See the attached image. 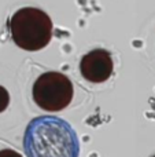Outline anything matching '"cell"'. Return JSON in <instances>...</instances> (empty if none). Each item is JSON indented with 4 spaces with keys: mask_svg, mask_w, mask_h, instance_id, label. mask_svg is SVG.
<instances>
[{
    "mask_svg": "<svg viewBox=\"0 0 155 157\" xmlns=\"http://www.w3.org/2000/svg\"><path fill=\"white\" fill-rule=\"evenodd\" d=\"M27 157H80V141L74 128L56 116L33 119L23 135Z\"/></svg>",
    "mask_w": 155,
    "mask_h": 157,
    "instance_id": "cell-1",
    "label": "cell"
},
{
    "mask_svg": "<svg viewBox=\"0 0 155 157\" xmlns=\"http://www.w3.org/2000/svg\"><path fill=\"white\" fill-rule=\"evenodd\" d=\"M73 84L70 78L59 72H45L33 84V99L36 105L47 112H59L67 108L73 99Z\"/></svg>",
    "mask_w": 155,
    "mask_h": 157,
    "instance_id": "cell-3",
    "label": "cell"
},
{
    "mask_svg": "<svg viewBox=\"0 0 155 157\" xmlns=\"http://www.w3.org/2000/svg\"><path fill=\"white\" fill-rule=\"evenodd\" d=\"M8 28L14 43L26 51L43 50L52 37L51 18L34 7H23L15 11Z\"/></svg>",
    "mask_w": 155,
    "mask_h": 157,
    "instance_id": "cell-2",
    "label": "cell"
},
{
    "mask_svg": "<svg viewBox=\"0 0 155 157\" xmlns=\"http://www.w3.org/2000/svg\"><path fill=\"white\" fill-rule=\"evenodd\" d=\"M153 157H155V156H153Z\"/></svg>",
    "mask_w": 155,
    "mask_h": 157,
    "instance_id": "cell-7",
    "label": "cell"
},
{
    "mask_svg": "<svg viewBox=\"0 0 155 157\" xmlns=\"http://www.w3.org/2000/svg\"><path fill=\"white\" fill-rule=\"evenodd\" d=\"M113 58L109 51L96 48L81 58L80 72L85 80L91 83H103L113 75Z\"/></svg>",
    "mask_w": 155,
    "mask_h": 157,
    "instance_id": "cell-4",
    "label": "cell"
},
{
    "mask_svg": "<svg viewBox=\"0 0 155 157\" xmlns=\"http://www.w3.org/2000/svg\"><path fill=\"white\" fill-rule=\"evenodd\" d=\"M0 157H22V155L13 149H4L0 150Z\"/></svg>",
    "mask_w": 155,
    "mask_h": 157,
    "instance_id": "cell-6",
    "label": "cell"
},
{
    "mask_svg": "<svg viewBox=\"0 0 155 157\" xmlns=\"http://www.w3.org/2000/svg\"><path fill=\"white\" fill-rule=\"evenodd\" d=\"M8 103H10V94L4 87L0 86V113L7 109Z\"/></svg>",
    "mask_w": 155,
    "mask_h": 157,
    "instance_id": "cell-5",
    "label": "cell"
}]
</instances>
